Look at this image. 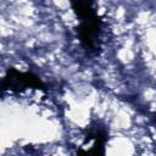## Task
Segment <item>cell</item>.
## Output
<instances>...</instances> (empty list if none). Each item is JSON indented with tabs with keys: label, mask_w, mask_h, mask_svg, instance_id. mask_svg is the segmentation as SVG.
<instances>
[{
	"label": "cell",
	"mask_w": 156,
	"mask_h": 156,
	"mask_svg": "<svg viewBox=\"0 0 156 156\" xmlns=\"http://www.w3.org/2000/svg\"><path fill=\"white\" fill-rule=\"evenodd\" d=\"M0 88L2 91L10 90L13 93H21L28 88L45 91L46 84L33 72H22L15 67H10L1 79Z\"/></svg>",
	"instance_id": "obj_2"
},
{
	"label": "cell",
	"mask_w": 156,
	"mask_h": 156,
	"mask_svg": "<svg viewBox=\"0 0 156 156\" xmlns=\"http://www.w3.org/2000/svg\"><path fill=\"white\" fill-rule=\"evenodd\" d=\"M89 136L93 140L90 147L85 149L80 146L77 150V156H105V144H106V133L102 130H95Z\"/></svg>",
	"instance_id": "obj_3"
},
{
	"label": "cell",
	"mask_w": 156,
	"mask_h": 156,
	"mask_svg": "<svg viewBox=\"0 0 156 156\" xmlns=\"http://www.w3.org/2000/svg\"><path fill=\"white\" fill-rule=\"evenodd\" d=\"M101 32H102V21L99 17L98 12L79 20V24L76 28L77 37L82 46L89 54H95L101 46Z\"/></svg>",
	"instance_id": "obj_1"
},
{
	"label": "cell",
	"mask_w": 156,
	"mask_h": 156,
	"mask_svg": "<svg viewBox=\"0 0 156 156\" xmlns=\"http://www.w3.org/2000/svg\"><path fill=\"white\" fill-rule=\"evenodd\" d=\"M71 6H72L76 16L79 20H83V18L93 15L94 12H96V10L94 9L93 1H89V0H85V1H71Z\"/></svg>",
	"instance_id": "obj_4"
}]
</instances>
